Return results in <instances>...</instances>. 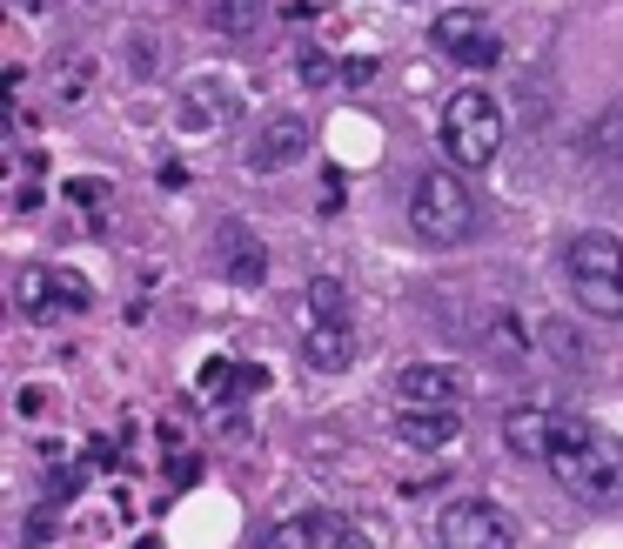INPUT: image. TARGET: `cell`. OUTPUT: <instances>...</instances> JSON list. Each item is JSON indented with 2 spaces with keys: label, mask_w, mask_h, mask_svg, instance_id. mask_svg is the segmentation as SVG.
I'll use <instances>...</instances> for the list:
<instances>
[{
  "label": "cell",
  "mask_w": 623,
  "mask_h": 549,
  "mask_svg": "<svg viewBox=\"0 0 623 549\" xmlns=\"http://www.w3.org/2000/svg\"><path fill=\"white\" fill-rule=\"evenodd\" d=\"M543 469L557 476L577 503L590 509H617L623 503V442L597 422L557 409L550 416V449H543Z\"/></svg>",
  "instance_id": "cell-1"
},
{
  "label": "cell",
  "mask_w": 623,
  "mask_h": 549,
  "mask_svg": "<svg viewBox=\"0 0 623 549\" xmlns=\"http://www.w3.org/2000/svg\"><path fill=\"white\" fill-rule=\"evenodd\" d=\"M409 228H416V242H429V248L476 242L483 208H476V188L463 181V168H429V175H416V188H409Z\"/></svg>",
  "instance_id": "cell-2"
},
{
  "label": "cell",
  "mask_w": 623,
  "mask_h": 549,
  "mask_svg": "<svg viewBox=\"0 0 623 549\" xmlns=\"http://www.w3.org/2000/svg\"><path fill=\"white\" fill-rule=\"evenodd\" d=\"M563 282L590 315L603 322H623V242L603 235V228H583L563 242Z\"/></svg>",
  "instance_id": "cell-3"
},
{
  "label": "cell",
  "mask_w": 623,
  "mask_h": 549,
  "mask_svg": "<svg viewBox=\"0 0 623 549\" xmlns=\"http://www.w3.org/2000/svg\"><path fill=\"white\" fill-rule=\"evenodd\" d=\"M503 134H510V121H503V101L483 88H456L443 101V154L463 168V175H483L496 161V148H503Z\"/></svg>",
  "instance_id": "cell-4"
},
{
  "label": "cell",
  "mask_w": 623,
  "mask_h": 549,
  "mask_svg": "<svg viewBox=\"0 0 623 549\" xmlns=\"http://www.w3.org/2000/svg\"><path fill=\"white\" fill-rule=\"evenodd\" d=\"M302 362L315 375H342L356 362V329H349V288L335 275L309 282V322H302Z\"/></svg>",
  "instance_id": "cell-5"
},
{
  "label": "cell",
  "mask_w": 623,
  "mask_h": 549,
  "mask_svg": "<svg viewBox=\"0 0 623 549\" xmlns=\"http://www.w3.org/2000/svg\"><path fill=\"white\" fill-rule=\"evenodd\" d=\"M262 549H376V529L342 516V509H302L268 529Z\"/></svg>",
  "instance_id": "cell-6"
},
{
  "label": "cell",
  "mask_w": 623,
  "mask_h": 549,
  "mask_svg": "<svg viewBox=\"0 0 623 549\" xmlns=\"http://www.w3.org/2000/svg\"><path fill=\"white\" fill-rule=\"evenodd\" d=\"M436 543L443 549H516V516L503 503H483V496H463V503L443 509L436 523Z\"/></svg>",
  "instance_id": "cell-7"
},
{
  "label": "cell",
  "mask_w": 623,
  "mask_h": 549,
  "mask_svg": "<svg viewBox=\"0 0 623 549\" xmlns=\"http://www.w3.org/2000/svg\"><path fill=\"white\" fill-rule=\"evenodd\" d=\"M429 41H436V54L456 67H496L503 61V41H496V27L476 14V7H443L436 14V27H429Z\"/></svg>",
  "instance_id": "cell-8"
},
{
  "label": "cell",
  "mask_w": 623,
  "mask_h": 549,
  "mask_svg": "<svg viewBox=\"0 0 623 549\" xmlns=\"http://www.w3.org/2000/svg\"><path fill=\"white\" fill-rule=\"evenodd\" d=\"M309 154V121L302 114H268L262 128L248 134V175H282L289 161H302Z\"/></svg>",
  "instance_id": "cell-9"
},
{
  "label": "cell",
  "mask_w": 623,
  "mask_h": 549,
  "mask_svg": "<svg viewBox=\"0 0 623 549\" xmlns=\"http://www.w3.org/2000/svg\"><path fill=\"white\" fill-rule=\"evenodd\" d=\"M456 396H463V382H456V369H443V362H409V369L396 375L402 409H456Z\"/></svg>",
  "instance_id": "cell-10"
},
{
  "label": "cell",
  "mask_w": 623,
  "mask_h": 549,
  "mask_svg": "<svg viewBox=\"0 0 623 549\" xmlns=\"http://www.w3.org/2000/svg\"><path fill=\"white\" fill-rule=\"evenodd\" d=\"M215 268H222L228 282H242V288H255L268 275V248L248 235L242 221H222L215 228Z\"/></svg>",
  "instance_id": "cell-11"
},
{
  "label": "cell",
  "mask_w": 623,
  "mask_h": 549,
  "mask_svg": "<svg viewBox=\"0 0 623 549\" xmlns=\"http://www.w3.org/2000/svg\"><path fill=\"white\" fill-rule=\"evenodd\" d=\"M463 436V416L456 409H396V442L402 449H449Z\"/></svg>",
  "instance_id": "cell-12"
},
{
  "label": "cell",
  "mask_w": 623,
  "mask_h": 549,
  "mask_svg": "<svg viewBox=\"0 0 623 549\" xmlns=\"http://www.w3.org/2000/svg\"><path fill=\"white\" fill-rule=\"evenodd\" d=\"M550 416L557 409H510L503 416V442H510V456H523V462H543V449H550Z\"/></svg>",
  "instance_id": "cell-13"
},
{
  "label": "cell",
  "mask_w": 623,
  "mask_h": 549,
  "mask_svg": "<svg viewBox=\"0 0 623 549\" xmlns=\"http://www.w3.org/2000/svg\"><path fill=\"white\" fill-rule=\"evenodd\" d=\"M235 88H222V81H195L188 88V128H228L235 121Z\"/></svg>",
  "instance_id": "cell-14"
},
{
  "label": "cell",
  "mask_w": 623,
  "mask_h": 549,
  "mask_svg": "<svg viewBox=\"0 0 623 549\" xmlns=\"http://www.w3.org/2000/svg\"><path fill=\"white\" fill-rule=\"evenodd\" d=\"M14 302H21L34 322H54V315H61V288H54V268H21V282H14Z\"/></svg>",
  "instance_id": "cell-15"
},
{
  "label": "cell",
  "mask_w": 623,
  "mask_h": 549,
  "mask_svg": "<svg viewBox=\"0 0 623 549\" xmlns=\"http://www.w3.org/2000/svg\"><path fill=\"white\" fill-rule=\"evenodd\" d=\"M208 21H215V34H228V41H248V34L268 21V0H208Z\"/></svg>",
  "instance_id": "cell-16"
},
{
  "label": "cell",
  "mask_w": 623,
  "mask_h": 549,
  "mask_svg": "<svg viewBox=\"0 0 623 549\" xmlns=\"http://www.w3.org/2000/svg\"><path fill=\"white\" fill-rule=\"evenodd\" d=\"M47 81H54V108H74V101L88 94V81H94V61L88 54H61V67H54Z\"/></svg>",
  "instance_id": "cell-17"
},
{
  "label": "cell",
  "mask_w": 623,
  "mask_h": 549,
  "mask_svg": "<svg viewBox=\"0 0 623 549\" xmlns=\"http://www.w3.org/2000/svg\"><path fill=\"white\" fill-rule=\"evenodd\" d=\"M583 148L597 154V161H623V101H617V108H603L597 121H590Z\"/></svg>",
  "instance_id": "cell-18"
},
{
  "label": "cell",
  "mask_w": 623,
  "mask_h": 549,
  "mask_svg": "<svg viewBox=\"0 0 623 549\" xmlns=\"http://www.w3.org/2000/svg\"><path fill=\"white\" fill-rule=\"evenodd\" d=\"M342 81V61H329V54H302V88H335Z\"/></svg>",
  "instance_id": "cell-19"
},
{
  "label": "cell",
  "mask_w": 623,
  "mask_h": 549,
  "mask_svg": "<svg viewBox=\"0 0 623 549\" xmlns=\"http://www.w3.org/2000/svg\"><path fill=\"white\" fill-rule=\"evenodd\" d=\"M61 195L74 201V208H101V201H108V188H101V181H94V175H74V181H67V188H61Z\"/></svg>",
  "instance_id": "cell-20"
},
{
  "label": "cell",
  "mask_w": 623,
  "mask_h": 549,
  "mask_svg": "<svg viewBox=\"0 0 623 549\" xmlns=\"http://www.w3.org/2000/svg\"><path fill=\"white\" fill-rule=\"evenodd\" d=\"M342 81H349V88H369V81H376V61H369V54L342 61Z\"/></svg>",
  "instance_id": "cell-21"
},
{
  "label": "cell",
  "mask_w": 623,
  "mask_h": 549,
  "mask_svg": "<svg viewBox=\"0 0 623 549\" xmlns=\"http://www.w3.org/2000/svg\"><path fill=\"white\" fill-rule=\"evenodd\" d=\"M74 489H81V476H74V469H61V476H54V483H47V496H54V503H67V496H74Z\"/></svg>",
  "instance_id": "cell-22"
},
{
  "label": "cell",
  "mask_w": 623,
  "mask_h": 549,
  "mask_svg": "<svg viewBox=\"0 0 623 549\" xmlns=\"http://www.w3.org/2000/svg\"><path fill=\"white\" fill-rule=\"evenodd\" d=\"M54 529H61V523H47V516H34V523H27V549H41V543H54Z\"/></svg>",
  "instance_id": "cell-23"
},
{
  "label": "cell",
  "mask_w": 623,
  "mask_h": 549,
  "mask_svg": "<svg viewBox=\"0 0 623 549\" xmlns=\"http://www.w3.org/2000/svg\"><path fill=\"white\" fill-rule=\"evenodd\" d=\"M14 7H47V0H14Z\"/></svg>",
  "instance_id": "cell-24"
}]
</instances>
